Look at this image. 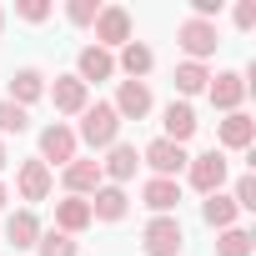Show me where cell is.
Wrapping results in <instances>:
<instances>
[{
    "mask_svg": "<svg viewBox=\"0 0 256 256\" xmlns=\"http://www.w3.org/2000/svg\"><path fill=\"white\" fill-rule=\"evenodd\" d=\"M76 141H86L90 151H110V146L120 141V116H116L106 100L86 106V110H80V131H76Z\"/></svg>",
    "mask_w": 256,
    "mask_h": 256,
    "instance_id": "6da1fadb",
    "label": "cell"
},
{
    "mask_svg": "<svg viewBox=\"0 0 256 256\" xmlns=\"http://www.w3.org/2000/svg\"><path fill=\"white\" fill-rule=\"evenodd\" d=\"M226 176H231V161H226V151H201V156H191V161H186V181H191L201 196L221 191V186H226Z\"/></svg>",
    "mask_w": 256,
    "mask_h": 256,
    "instance_id": "7a4b0ae2",
    "label": "cell"
},
{
    "mask_svg": "<svg viewBox=\"0 0 256 256\" xmlns=\"http://www.w3.org/2000/svg\"><path fill=\"white\" fill-rule=\"evenodd\" d=\"M181 246H186V231H181L176 216H151L146 221V231H141L146 256H181Z\"/></svg>",
    "mask_w": 256,
    "mask_h": 256,
    "instance_id": "3957f363",
    "label": "cell"
},
{
    "mask_svg": "<svg viewBox=\"0 0 256 256\" xmlns=\"http://www.w3.org/2000/svg\"><path fill=\"white\" fill-rule=\"evenodd\" d=\"M176 46L186 50V60L201 66V60L216 56V46H221V40H216V20H196V16L181 20V26H176Z\"/></svg>",
    "mask_w": 256,
    "mask_h": 256,
    "instance_id": "277c9868",
    "label": "cell"
},
{
    "mask_svg": "<svg viewBox=\"0 0 256 256\" xmlns=\"http://www.w3.org/2000/svg\"><path fill=\"white\" fill-rule=\"evenodd\" d=\"M141 161H146V166H151L156 176H166V181H176V176L186 171V161H191V156H186V146H176V141H166V136H156V141H151V146L141 151Z\"/></svg>",
    "mask_w": 256,
    "mask_h": 256,
    "instance_id": "5b68a950",
    "label": "cell"
},
{
    "mask_svg": "<svg viewBox=\"0 0 256 256\" xmlns=\"http://www.w3.org/2000/svg\"><path fill=\"white\" fill-rule=\"evenodd\" d=\"M126 40H131V10H126V6H100V16H96V46L110 50V46H126Z\"/></svg>",
    "mask_w": 256,
    "mask_h": 256,
    "instance_id": "8992f818",
    "label": "cell"
},
{
    "mask_svg": "<svg viewBox=\"0 0 256 256\" xmlns=\"http://www.w3.org/2000/svg\"><path fill=\"white\" fill-rule=\"evenodd\" d=\"M206 96H211V106L216 110H241V100H246V76L241 70H221V76H211L206 80Z\"/></svg>",
    "mask_w": 256,
    "mask_h": 256,
    "instance_id": "52a82bcc",
    "label": "cell"
},
{
    "mask_svg": "<svg viewBox=\"0 0 256 256\" xmlns=\"http://www.w3.org/2000/svg\"><path fill=\"white\" fill-rule=\"evenodd\" d=\"M36 161H46V166H50V161H56V166H70V161H76V131H70V126H60V120L46 126V131H40V156H36Z\"/></svg>",
    "mask_w": 256,
    "mask_h": 256,
    "instance_id": "ba28073f",
    "label": "cell"
},
{
    "mask_svg": "<svg viewBox=\"0 0 256 256\" xmlns=\"http://www.w3.org/2000/svg\"><path fill=\"white\" fill-rule=\"evenodd\" d=\"M50 186H56V176H50L46 161H36V156L20 161V171H16V191H20V201H46Z\"/></svg>",
    "mask_w": 256,
    "mask_h": 256,
    "instance_id": "9c48e42d",
    "label": "cell"
},
{
    "mask_svg": "<svg viewBox=\"0 0 256 256\" xmlns=\"http://www.w3.org/2000/svg\"><path fill=\"white\" fill-rule=\"evenodd\" d=\"M46 96L56 100L60 116H80V110L90 106V86H80L76 76H56V86H46Z\"/></svg>",
    "mask_w": 256,
    "mask_h": 256,
    "instance_id": "30bf717a",
    "label": "cell"
},
{
    "mask_svg": "<svg viewBox=\"0 0 256 256\" xmlns=\"http://www.w3.org/2000/svg\"><path fill=\"white\" fill-rule=\"evenodd\" d=\"M60 181H66V191H70V196H80V201H90V196L106 186V176H100V161H80V156L66 166V176H60Z\"/></svg>",
    "mask_w": 256,
    "mask_h": 256,
    "instance_id": "8fae6325",
    "label": "cell"
},
{
    "mask_svg": "<svg viewBox=\"0 0 256 256\" xmlns=\"http://www.w3.org/2000/svg\"><path fill=\"white\" fill-rule=\"evenodd\" d=\"M110 110H116L120 120H141V116L151 110V86H146V80H120V90H116Z\"/></svg>",
    "mask_w": 256,
    "mask_h": 256,
    "instance_id": "7c38bea8",
    "label": "cell"
},
{
    "mask_svg": "<svg viewBox=\"0 0 256 256\" xmlns=\"http://www.w3.org/2000/svg\"><path fill=\"white\" fill-rule=\"evenodd\" d=\"M216 141H221L226 151H246V146L256 141V120H251L246 110H231V116L216 126ZM221 146H216V151H221Z\"/></svg>",
    "mask_w": 256,
    "mask_h": 256,
    "instance_id": "4fadbf2b",
    "label": "cell"
},
{
    "mask_svg": "<svg viewBox=\"0 0 256 256\" xmlns=\"http://www.w3.org/2000/svg\"><path fill=\"white\" fill-rule=\"evenodd\" d=\"M136 166H141L136 146L116 141V146L106 151V161H100V176H106V186H120V181H131V176H136Z\"/></svg>",
    "mask_w": 256,
    "mask_h": 256,
    "instance_id": "5bb4252c",
    "label": "cell"
},
{
    "mask_svg": "<svg viewBox=\"0 0 256 256\" xmlns=\"http://www.w3.org/2000/svg\"><path fill=\"white\" fill-rule=\"evenodd\" d=\"M110 76H116V56H110V50L86 46V50L76 56V80H80V86H90V80H110Z\"/></svg>",
    "mask_w": 256,
    "mask_h": 256,
    "instance_id": "9a60e30c",
    "label": "cell"
},
{
    "mask_svg": "<svg viewBox=\"0 0 256 256\" xmlns=\"http://www.w3.org/2000/svg\"><path fill=\"white\" fill-rule=\"evenodd\" d=\"M161 126H166V141H176V146H186L191 136H196V110H191V100H171L166 106V116H161Z\"/></svg>",
    "mask_w": 256,
    "mask_h": 256,
    "instance_id": "2e32d148",
    "label": "cell"
},
{
    "mask_svg": "<svg viewBox=\"0 0 256 256\" xmlns=\"http://www.w3.org/2000/svg\"><path fill=\"white\" fill-rule=\"evenodd\" d=\"M40 96H46V70H36V66H20V70L10 76V96H6V100H16V106L26 110V106H36Z\"/></svg>",
    "mask_w": 256,
    "mask_h": 256,
    "instance_id": "e0dca14e",
    "label": "cell"
},
{
    "mask_svg": "<svg viewBox=\"0 0 256 256\" xmlns=\"http://www.w3.org/2000/svg\"><path fill=\"white\" fill-rule=\"evenodd\" d=\"M141 201L156 211V216H171L176 206H181V181H166V176H151L146 186H141Z\"/></svg>",
    "mask_w": 256,
    "mask_h": 256,
    "instance_id": "ac0fdd59",
    "label": "cell"
},
{
    "mask_svg": "<svg viewBox=\"0 0 256 256\" xmlns=\"http://www.w3.org/2000/svg\"><path fill=\"white\" fill-rule=\"evenodd\" d=\"M126 211H131V196H126L120 186H100L90 196V221H120Z\"/></svg>",
    "mask_w": 256,
    "mask_h": 256,
    "instance_id": "d6986e66",
    "label": "cell"
},
{
    "mask_svg": "<svg viewBox=\"0 0 256 256\" xmlns=\"http://www.w3.org/2000/svg\"><path fill=\"white\" fill-rule=\"evenodd\" d=\"M90 226V201H80V196H66V201H56V231H66V236H80Z\"/></svg>",
    "mask_w": 256,
    "mask_h": 256,
    "instance_id": "ffe728a7",
    "label": "cell"
},
{
    "mask_svg": "<svg viewBox=\"0 0 256 256\" xmlns=\"http://www.w3.org/2000/svg\"><path fill=\"white\" fill-rule=\"evenodd\" d=\"M6 241L16 246V251H30L36 241H40V221H36V211L26 206V211H16V216H6Z\"/></svg>",
    "mask_w": 256,
    "mask_h": 256,
    "instance_id": "44dd1931",
    "label": "cell"
},
{
    "mask_svg": "<svg viewBox=\"0 0 256 256\" xmlns=\"http://www.w3.org/2000/svg\"><path fill=\"white\" fill-rule=\"evenodd\" d=\"M151 66H156L151 46H141V40H126V46H120L116 70H126V80H146V76H151Z\"/></svg>",
    "mask_w": 256,
    "mask_h": 256,
    "instance_id": "7402d4cb",
    "label": "cell"
},
{
    "mask_svg": "<svg viewBox=\"0 0 256 256\" xmlns=\"http://www.w3.org/2000/svg\"><path fill=\"white\" fill-rule=\"evenodd\" d=\"M201 216H206V226L226 231V226H236V201H231L226 191H211V196L201 201Z\"/></svg>",
    "mask_w": 256,
    "mask_h": 256,
    "instance_id": "603a6c76",
    "label": "cell"
},
{
    "mask_svg": "<svg viewBox=\"0 0 256 256\" xmlns=\"http://www.w3.org/2000/svg\"><path fill=\"white\" fill-rule=\"evenodd\" d=\"M206 80H211L206 66H196V60H181V66H176V90H181V100H186V96H201Z\"/></svg>",
    "mask_w": 256,
    "mask_h": 256,
    "instance_id": "cb8c5ba5",
    "label": "cell"
},
{
    "mask_svg": "<svg viewBox=\"0 0 256 256\" xmlns=\"http://www.w3.org/2000/svg\"><path fill=\"white\" fill-rule=\"evenodd\" d=\"M80 251V241L76 236H66V231H40V241H36V256H76Z\"/></svg>",
    "mask_w": 256,
    "mask_h": 256,
    "instance_id": "d4e9b609",
    "label": "cell"
},
{
    "mask_svg": "<svg viewBox=\"0 0 256 256\" xmlns=\"http://www.w3.org/2000/svg\"><path fill=\"white\" fill-rule=\"evenodd\" d=\"M20 131H30V110H20L16 100H0V141L20 136Z\"/></svg>",
    "mask_w": 256,
    "mask_h": 256,
    "instance_id": "484cf974",
    "label": "cell"
},
{
    "mask_svg": "<svg viewBox=\"0 0 256 256\" xmlns=\"http://www.w3.org/2000/svg\"><path fill=\"white\" fill-rule=\"evenodd\" d=\"M216 256H251V231L226 226V231L216 236Z\"/></svg>",
    "mask_w": 256,
    "mask_h": 256,
    "instance_id": "4316f807",
    "label": "cell"
},
{
    "mask_svg": "<svg viewBox=\"0 0 256 256\" xmlns=\"http://www.w3.org/2000/svg\"><path fill=\"white\" fill-rule=\"evenodd\" d=\"M96 16H100L96 0H70V6H66V20L70 26H96Z\"/></svg>",
    "mask_w": 256,
    "mask_h": 256,
    "instance_id": "83f0119b",
    "label": "cell"
},
{
    "mask_svg": "<svg viewBox=\"0 0 256 256\" xmlns=\"http://www.w3.org/2000/svg\"><path fill=\"white\" fill-rule=\"evenodd\" d=\"M231 201H236V211H256V176H241L236 191H231Z\"/></svg>",
    "mask_w": 256,
    "mask_h": 256,
    "instance_id": "f1b7e54d",
    "label": "cell"
},
{
    "mask_svg": "<svg viewBox=\"0 0 256 256\" xmlns=\"http://www.w3.org/2000/svg\"><path fill=\"white\" fill-rule=\"evenodd\" d=\"M16 16L30 20V26H40V20L50 16V0H16Z\"/></svg>",
    "mask_w": 256,
    "mask_h": 256,
    "instance_id": "f546056e",
    "label": "cell"
},
{
    "mask_svg": "<svg viewBox=\"0 0 256 256\" xmlns=\"http://www.w3.org/2000/svg\"><path fill=\"white\" fill-rule=\"evenodd\" d=\"M191 10H196V20H211L226 10V0H191Z\"/></svg>",
    "mask_w": 256,
    "mask_h": 256,
    "instance_id": "4dcf8cb0",
    "label": "cell"
},
{
    "mask_svg": "<svg viewBox=\"0 0 256 256\" xmlns=\"http://www.w3.org/2000/svg\"><path fill=\"white\" fill-rule=\"evenodd\" d=\"M236 26H241V30L256 26V0H241V6H236Z\"/></svg>",
    "mask_w": 256,
    "mask_h": 256,
    "instance_id": "1f68e13d",
    "label": "cell"
},
{
    "mask_svg": "<svg viewBox=\"0 0 256 256\" xmlns=\"http://www.w3.org/2000/svg\"><path fill=\"white\" fill-rule=\"evenodd\" d=\"M6 161H10V156H6V141H0V171H6Z\"/></svg>",
    "mask_w": 256,
    "mask_h": 256,
    "instance_id": "d6a6232c",
    "label": "cell"
},
{
    "mask_svg": "<svg viewBox=\"0 0 256 256\" xmlns=\"http://www.w3.org/2000/svg\"><path fill=\"white\" fill-rule=\"evenodd\" d=\"M6 201H10V191H6V186H0V206H6Z\"/></svg>",
    "mask_w": 256,
    "mask_h": 256,
    "instance_id": "836d02e7",
    "label": "cell"
},
{
    "mask_svg": "<svg viewBox=\"0 0 256 256\" xmlns=\"http://www.w3.org/2000/svg\"><path fill=\"white\" fill-rule=\"evenodd\" d=\"M0 30H6V10H0Z\"/></svg>",
    "mask_w": 256,
    "mask_h": 256,
    "instance_id": "e575fe53",
    "label": "cell"
}]
</instances>
